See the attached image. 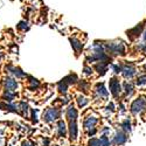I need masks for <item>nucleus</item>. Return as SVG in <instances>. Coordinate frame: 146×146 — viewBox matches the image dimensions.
<instances>
[{
	"mask_svg": "<svg viewBox=\"0 0 146 146\" xmlns=\"http://www.w3.org/2000/svg\"><path fill=\"white\" fill-rule=\"evenodd\" d=\"M60 116H61V111L58 110V109L49 108L43 112L42 119L46 121V123H52V121H54L57 118H60Z\"/></svg>",
	"mask_w": 146,
	"mask_h": 146,
	"instance_id": "nucleus-1",
	"label": "nucleus"
},
{
	"mask_svg": "<svg viewBox=\"0 0 146 146\" xmlns=\"http://www.w3.org/2000/svg\"><path fill=\"white\" fill-rule=\"evenodd\" d=\"M145 108H146V100L144 98V97H139V98H137L135 102L132 103V105H131V112L133 115L140 113L141 111L145 110Z\"/></svg>",
	"mask_w": 146,
	"mask_h": 146,
	"instance_id": "nucleus-2",
	"label": "nucleus"
},
{
	"mask_svg": "<svg viewBox=\"0 0 146 146\" xmlns=\"http://www.w3.org/2000/svg\"><path fill=\"white\" fill-rule=\"evenodd\" d=\"M3 87L7 91H17V89L19 88V83L15 78L7 76L3 78Z\"/></svg>",
	"mask_w": 146,
	"mask_h": 146,
	"instance_id": "nucleus-3",
	"label": "nucleus"
},
{
	"mask_svg": "<svg viewBox=\"0 0 146 146\" xmlns=\"http://www.w3.org/2000/svg\"><path fill=\"white\" fill-rule=\"evenodd\" d=\"M5 70H6V72L9 75V76H12V77H17V78H23V77H26L27 75L25 74V71H22L19 67H14V66H11V64H8V66H6V68H5Z\"/></svg>",
	"mask_w": 146,
	"mask_h": 146,
	"instance_id": "nucleus-4",
	"label": "nucleus"
},
{
	"mask_svg": "<svg viewBox=\"0 0 146 146\" xmlns=\"http://www.w3.org/2000/svg\"><path fill=\"white\" fill-rule=\"evenodd\" d=\"M106 49L113 54H120V55L125 54V48L123 43H109L106 44Z\"/></svg>",
	"mask_w": 146,
	"mask_h": 146,
	"instance_id": "nucleus-5",
	"label": "nucleus"
},
{
	"mask_svg": "<svg viewBox=\"0 0 146 146\" xmlns=\"http://www.w3.org/2000/svg\"><path fill=\"white\" fill-rule=\"evenodd\" d=\"M109 87H110V91H111V94H112L115 97H117V96L120 94V91H121L120 83H119V81H118L117 78H115V77L110 80V82H109Z\"/></svg>",
	"mask_w": 146,
	"mask_h": 146,
	"instance_id": "nucleus-6",
	"label": "nucleus"
},
{
	"mask_svg": "<svg viewBox=\"0 0 146 146\" xmlns=\"http://www.w3.org/2000/svg\"><path fill=\"white\" fill-rule=\"evenodd\" d=\"M69 133H70V139L71 140H76V138H77V124H76V120H70Z\"/></svg>",
	"mask_w": 146,
	"mask_h": 146,
	"instance_id": "nucleus-7",
	"label": "nucleus"
},
{
	"mask_svg": "<svg viewBox=\"0 0 146 146\" xmlns=\"http://www.w3.org/2000/svg\"><path fill=\"white\" fill-rule=\"evenodd\" d=\"M121 71H123V75L125 78H131L136 75V69L132 66H125L123 69H121Z\"/></svg>",
	"mask_w": 146,
	"mask_h": 146,
	"instance_id": "nucleus-8",
	"label": "nucleus"
},
{
	"mask_svg": "<svg viewBox=\"0 0 146 146\" xmlns=\"http://www.w3.org/2000/svg\"><path fill=\"white\" fill-rule=\"evenodd\" d=\"M126 140H127V137H126V135L123 132V131H118L117 133H116V136H115V144H117V145H123L124 143H126Z\"/></svg>",
	"mask_w": 146,
	"mask_h": 146,
	"instance_id": "nucleus-9",
	"label": "nucleus"
},
{
	"mask_svg": "<svg viewBox=\"0 0 146 146\" xmlns=\"http://www.w3.org/2000/svg\"><path fill=\"white\" fill-rule=\"evenodd\" d=\"M17 92L15 91H7V90H4V94H3V100L6 101L7 103H12L14 100H15V97H17Z\"/></svg>",
	"mask_w": 146,
	"mask_h": 146,
	"instance_id": "nucleus-10",
	"label": "nucleus"
},
{
	"mask_svg": "<svg viewBox=\"0 0 146 146\" xmlns=\"http://www.w3.org/2000/svg\"><path fill=\"white\" fill-rule=\"evenodd\" d=\"M97 121H98V119H97L96 117H88L86 120H84V129L90 130V129L95 127Z\"/></svg>",
	"mask_w": 146,
	"mask_h": 146,
	"instance_id": "nucleus-11",
	"label": "nucleus"
},
{
	"mask_svg": "<svg viewBox=\"0 0 146 146\" xmlns=\"http://www.w3.org/2000/svg\"><path fill=\"white\" fill-rule=\"evenodd\" d=\"M67 129H66V123L63 120L57 121V136L58 137H66Z\"/></svg>",
	"mask_w": 146,
	"mask_h": 146,
	"instance_id": "nucleus-12",
	"label": "nucleus"
},
{
	"mask_svg": "<svg viewBox=\"0 0 146 146\" xmlns=\"http://www.w3.org/2000/svg\"><path fill=\"white\" fill-rule=\"evenodd\" d=\"M18 109H19V112L22 115V116H25L27 117L28 116V111H29V106L26 102H20L18 104Z\"/></svg>",
	"mask_w": 146,
	"mask_h": 146,
	"instance_id": "nucleus-13",
	"label": "nucleus"
},
{
	"mask_svg": "<svg viewBox=\"0 0 146 146\" xmlns=\"http://www.w3.org/2000/svg\"><path fill=\"white\" fill-rule=\"evenodd\" d=\"M67 117L69 120H76V118H77V110L72 105H70L67 109Z\"/></svg>",
	"mask_w": 146,
	"mask_h": 146,
	"instance_id": "nucleus-14",
	"label": "nucleus"
},
{
	"mask_svg": "<svg viewBox=\"0 0 146 146\" xmlns=\"http://www.w3.org/2000/svg\"><path fill=\"white\" fill-rule=\"evenodd\" d=\"M5 110L9 111V112H14V113H19V109H18V104L15 103H5Z\"/></svg>",
	"mask_w": 146,
	"mask_h": 146,
	"instance_id": "nucleus-15",
	"label": "nucleus"
},
{
	"mask_svg": "<svg viewBox=\"0 0 146 146\" xmlns=\"http://www.w3.org/2000/svg\"><path fill=\"white\" fill-rule=\"evenodd\" d=\"M70 42H71L72 48L75 49L76 54H78V53L82 50V48H83V43H81V42H80L78 40H76V39H70Z\"/></svg>",
	"mask_w": 146,
	"mask_h": 146,
	"instance_id": "nucleus-16",
	"label": "nucleus"
},
{
	"mask_svg": "<svg viewBox=\"0 0 146 146\" xmlns=\"http://www.w3.org/2000/svg\"><path fill=\"white\" fill-rule=\"evenodd\" d=\"M29 78V86H28V88H29V90H35V89H38L39 88V86H40V81L39 80H36V78H34V77H28Z\"/></svg>",
	"mask_w": 146,
	"mask_h": 146,
	"instance_id": "nucleus-17",
	"label": "nucleus"
},
{
	"mask_svg": "<svg viewBox=\"0 0 146 146\" xmlns=\"http://www.w3.org/2000/svg\"><path fill=\"white\" fill-rule=\"evenodd\" d=\"M96 91H97V94H98L100 96H102V97H108V91L105 90L103 83L97 84V86H96Z\"/></svg>",
	"mask_w": 146,
	"mask_h": 146,
	"instance_id": "nucleus-18",
	"label": "nucleus"
},
{
	"mask_svg": "<svg viewBox=\"0 0 146 146\" xmlns=\"http://www.w3.org/2000/svg\"><path fill=\"white\" fill-rule=\"evenodd\" d=\"M141 29H143V23H140V25H139V27L137 26V27H135V28H133V29L129 31V32H127V35H130V34H132V33H135V34H133V35H136V36H138V35L140 34Z\"/></svg>",
	"mask_w": 146,
	"mask_h": 146,
	"instance_id": "nucleus-19",
	"label": "nucleus"
},
{
	"mask_svg": "<svg viewBox=\"0 0 146 146\" xmlns=\"http://www.w3.org/2000/svg\"><path fill=\"white\" fill-rule=\"evenodd\" d=\"M124 88H125V92H126V95L131 96V95L133 94V87H132V84H131V83L125 82V83H124Z\"/></svg>",
	"mask_w": 146,
	"mask_h": 146,
	"instance_id": "nucleus-20",
	"label": "nucleus"
},
{
	"mask_svg": "<svg viewBox=\"0 0 146 146\" xmlns=\"http://www.w3.org/2000/svg\"><path fill=\"white\" fill-rule=\"evenodd\" d=\"M121 127H123L125 131H127V132H131V123H130V120L129 119L124 120L123 123H121Z\"/></svg>",
	"mask_w": 146,
	"mask_h": 146,
	"instance_id": "nucleus-21",
	"label": "nucleus"
},
{
	"mask_svg": "<svg viewBox=\"0 0 146 146\" xmlns=\"http://www.w3.org/2000/svg\"><path fill=\"white\" fill-rule=\"evenodd\" d=\"M100 143H101V146H110V140H109L106 136H102L100 139Z\"/></svg>",
	"mask_w": 146,
	"mask_h": 146,
	"instance_id": "nucleus-22",
	"label": "nucleus"
},
{
	"mask_svg": "<svg viewBox=\"0 0 146 146\" xmlns=\"http://www.w3.org/2000/svg\"><path fill=\"white\" fill-rule=\"evenodd\" d=\"M38 109H33L32 110V121L34 124H36L39 121V119H38Z\"/></svg>",
	"mask_w": 146,
	"mask_h": 146,
	"instance_id": "nucleus-23",
	"label": "nucleus"
},
{
	"mask_svg": "<svg viewBox=\"0 0 146 146\" xmlns=\"http://www.w3.org/2000/svg\"><path fill=\"white\" fill-rule=\"evenodd\" d=\"M88 100L86 98V97H78V100H77V103H78V106L82 108V106H86L88 104Z\"/></svg>",
	"mask_w": 146,
	"mask_h": 146,
	"instance_id": "nucleus-24",
	"label": "nucleus"
},
{
	"mask_svg": "<svg viewBox=\"0 0 146 146\" xmlns=\"http://www.w3.org/2000/svg\"><path fill=\"white\" fill-rule=\"evenodd\" d=\"M136 84H137V86H139V87L145 86V84H146V75H143V76L138 77V80H137Z\"/></svg>",
	"mask_w": 146,
	"mask_h": 146,
	"instance_id": "nucleus-25",
	"label": "nucleus"
},
{
	"mask_svg": "<svg viewBox=\"0 0 146 146\" xmlns=\"http://www.w3.org/2000/svg\"><path fill=\"white\" fill-rule=\"evenodd\" d=\"M88 146H101L100 139H96V138L90 139V140H89V143H88Z\"/></svg>",
	"mask_w": 146,
	"mask_h": 146,
	"instance_id": "nucleus-26",
	"label": "nucleus"
},
{
	"mask_svg": "<svg viewBox=\"0 0 146 146\" xmlns=\"http://www.w3.org/2000/svg\"><path fill=\"white\" fill-rule=\"evenodd\" d=\"M18 28L21 31H26V29H28V23L26 21H20L18 25Z\"/></svg>",
	"mask_w": 146,
	"mask_h": 146,
	"instance_id": "nucleus-27",
	"label": "nucleus"
},
{
	"mask_svg": "<svg viewBox=\"0 0 146 146\" xmlns=\"http://www.w3.org/2000/svg\"><path fill=\"white\" fill-rule=\"evenodd\" d=\"M111 68H112V70L116 72V74H118V72H120V71H121V68H120L119 66H117V64H112V66H111Z\"/></svg>",
	"mask_w": 146,
	"mask_h": 146,
	"instance_id": "nucleus-28",
	"label": "nucleus"
},
{
	"mask_svg": "<svg viewBox=\"0 0 146 146\" xmlns=\"http://www.w3.org/2000/svg\"><path fill=\"white\" fill-rule=\"evenodd\" d=\"M21 146H36V144L31 143V141H28V140H25V141H22Z\"/></svg>",
	"mask_w": 146,
	"mask_h": 146,
	"instance_id": "nucleus-29",
	"label": "nucleus"
},
{
	"mask_svg": "<svg viewBox=\"0 0 146 146\" xmlns=\"http://www.w3.org/2000/svg\"><path fill=\"white\" fill-rule=\"evenodd\" d=\"M106 110L113 112V111H115V105H113V103H110V104H109V105L106 106Z\"/></svg>",
	"mask_w": 146,
	"mask_h": 146,
	"instance_id": "nucleus-30",
	"label": "nucleus"
},
{
	"mask_svg": "<svg viewBox=\"0 0 146 146\" xmlns=\"http://www.w3.org/2000/svg\"><path fill=\"white\" fill-rule=\"evenodd\" d=\"M49 143H50L49 138H44L43 141H42V145H43V146H49Z\"/></svg>",
	"mask_w": 146,
	"mask_h": 146,
	"instance_id": "nucleus-31",
	"label": "nucleus"
},
{
	"mask_svg": "<svg viewBox=\"0 0 146 146\" xmlns=\"http://www.w3.org/2000/svg\"><path fill=\"white\" fill-rule=\"evenodd\" d=\"M97 132V130L95 129V127H92V130L90 129V131H89V133H88V135H89V137H92L94 135H95V133Z\"/></svg>",
	"mask_w": 146,
	"mask_h": 146,
	"instance_id": "nucleus-32",
	"label": "nucleus"
},
{
	"mask_svg": "<svg viewBox=\"0 0 146 146\" xmlns=\"http://www.w3.org/2000/svg\"><path fill=\"white\" fill-rule=\"evenodd\" d=\"M84 72H86L87 75H90L91 72H92V69H91V68H88V67H86V68H84Z\"/></svg>",
	"mask_w": 146,
	"mask_h": 146,
	"instance_id": "nucleus-33",
	"label": "nucleus"
},
{
	"mask_svg": "<svg viewBox=\"0 0 146 146\" xmlns=\"http://www.w3.org/2000/svg\"><path fill=\"white\" fill-rule=\"evenodd\" d=\"M109 131H110V129H109V127H104L102 132H103V133H106V132H109Z\"/></svg>",
	"mask_w": 146,
	"mask_h": 146,
	"instance_id": "nucleus-34",
	"label": "nucleus"
},
{
	"mask_svg": "<svg viewBox=\"0 0 146 146\" xmlns=\"http://www.w3.org/2000/svg\"><path fill=\"white\" fill-rule=\"evenodd\" d=\"M144 38H145V40H146V32H145V36H144Z\"/></svg>",
	"mask_w": 146,
	"mask_h": 146,
	"instance_id": "nucleus-35",
	"label": "nucleus"
}]
</instances>
